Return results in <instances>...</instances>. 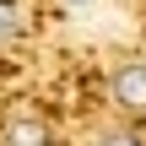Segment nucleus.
I'll return each instance as SVG.
<instances>
[{
	"label": "nucleus",
	"instance_id": "1",
	"mask_svg": "<svg viewBox=\"0 0 146 146\" xmlns=\"http://www.w3.org/2000/svg\"><path fill=\"white\" fill-rule=\"evenodd\" d=\"M114 103L119 108H130V114H141L146 108V60H125L119 70H114Z\"/></svg>",
	"mask_w": 146,
	"mask_h": 146
},
{
	"label": "nucleus",
	"instance_id": "2",
	"mask_svg": "<svg viewBox=\"0 0 146 146\" xmlns=\"http://www.w3.org/2000/svg\"><path fill=\"white\" fill-rule=\"evenodd\" d=\"M5 146H49L43 119H11L5 125Z\"/></svg>",
	"mask_w": 146,
	"mask_h": 146
},
{
	"label": "nucleus",
	"instance_id": "3",
	"mask_svg": "<svg viewBox=\"0 0 146 146\" xmlns=\"http://www.w3.org/2000/svg\"><path fill=\"white\" fill-rule=\"evenodd\" d=\"M16 33H22V11H16L11 0H0V43H11Z\"/></svg>",
	"mask_w": 146,
	"mask_h": 146
},
{
	"label": "nucleus",
	"instance_id": "4",
	"mask_svg": "<svg viewBox=\"0 0 146 146\" xmlns=\"http://www.w3.org/2000/svg\"><path fill=\"white\" fill-rule=\"evenodd\" d=\"M98 146H141V141H135V135H125V130H119V135H103V141H98Z\"/></svg>",
	"mask_w": 146,
	"mask_h": 146
},
{
	"label": "nucleus",
	"instance_id": "5",
	"mask_svg": "<svg viewBox=\"0 0 146 146\" xmlns=\"http://www.w3.org/2000/svg\"><path fill=\"white\" fill-rule=\"evenodd\" d=\"M70 5H81V0H70Z\"/></svg>",
	"mask_w": 146,
	"mask_h": 146
}]
</instances>
